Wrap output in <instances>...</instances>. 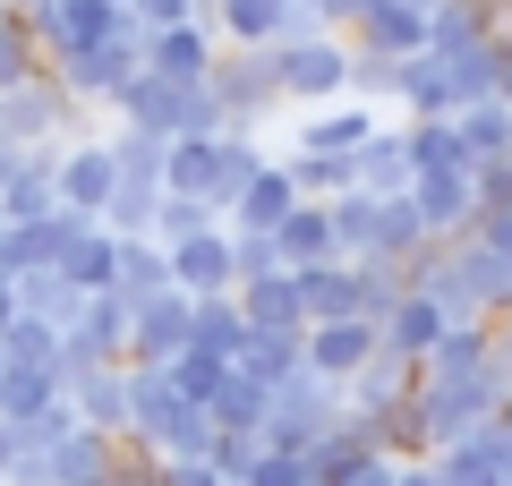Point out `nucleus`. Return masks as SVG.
<instances>
[{"mask_svg": "<svg viewBox=\"0 0 512 486\" xmlns=\"http://www.w3.org/2000/svg\"><path fill=\"white\" fill-rule=\"evenodd\" d=\"M239 342H248V316H239V299H188V350H214V359H231Z\"/></svg>", "mask_w": 512, "mask_h": 486, "instance_id": "obj_15", "label": "nucleus"}, {"mask_svg": "<svg viewBox=\"0 0 512 486\" xmlns=\"http://www.w3.org/2000/svg\"><path fill=\"white\" fill-rule=\"evenodd\" d=\"M52 401H60L52 367H0V418H9V427H35Z\"/></svg>", "mask_w": 512, "mask_h": 486, "instance_id": "obj_14", "label": "nucleus"}, {"mask_svg": "<svg viewBox=\"0 0 512 486\" xmlns=\"http://www.w3.org/2000/svg\"><path fill=\"white\" fill-rule=\"evenodd\" d=\"M0 137L18 145V154H43V145H77V103L52 86V77H35V86L0 94Z\"/></svg>", "mask_w": 512, "mask_h": 486, "instance_id": "obj_1", "label": "nucleus"}, {"mask_svg": "<svg viewBox=\"0 0 512 486\" xmlns=\"http://www.w3.org/2000/svg\"><path fill=\"white\" fill-rule=\"evenodd\" d=\"M111 188H120V171H111V154H103V137H77V145H60V162H52V197L69 205V214H86V222H103V205H111Z\"/></svg>", "mask_w": 512, "mask_h": 486, "instance_id": "obj_2", "label": "nucleus"}, {"mask_svg": "<svg viewBox=\"0 0 512 486\" xmlns=\"http://www.w3.org/2000/svg\"><path fill=\"white\" fill-rule=\"evenodd\" d=\"M188 350V299L180 290H154V299L128 307V367H171Z\"/></svg>", "mask_w": 512, "mask_h": 486, "instance_id": "obj_3", "label": "nucleus"}, {"mask_svg": "<svg viewBox=\"0 0 512 486\" xmlns=\"http://www.w3.org/2000/svg\"><path fill=\"white\" fill-rule=\"evenodd\" d=\"M163 376H171V393H180V401H197V410H205V401L222 393V376H231V359H214V350H180Z\"/></svg>", "mask_w": 512, "mask_h": 486, "instance_id": "obj_20", "label": "nucleus"}, {"mask_svg": "<svg viewBox=\"0 0 512 486\" xmlns=\"http://www.w3.org/2000/svg\"><path fill=\"white\" fill-rule=\"evenodd\" d=\"M367 137H376V128H367V111H316L308 137H299V154H359Z\"/></svg>", "mask_w": 512, "mask_h": 486, "instance_id": "obj_19", "label": "nucleus"}, {"mask_svg": "<svg viewBox=\"0 0 512 486\" xmlns=\"http://www.w3.org/2000/svg\"><path fill=\"white\" fill-rule=\"evenodd\" d=\"M299 205V188H291V171L282 162H265L248 188H239V205H231V231H282V214Z\"/></svg>", "mask_w": 512, "mask_h": 486, "instance_id": "obj_9", "label": "nucleus"}, {"mask_svg": "<svg viewBox=\"0 0 512 486\" xmlns=\"http://www.w3.org/2000/svg\"><path fill=\"white\" fill-rule=\"evenodd\" d=\"M154 290H171V265L154 239H120V256H111V299H154Z\"/></svg>", "mask_w": 512, "mask_h": 486, "instance_id": "obj_13", "label": "nucleus"}, {"mask_svg": "<svg viewBox=\"0 0 512 486\" xmlns=\"http://www.w3.org/2000/svg\"><path fill=\"white\" fill-rule=\"evenodd\" d=\"M43 77V52H35V35H26L18 18L0 26V94H18V86H35Z\"/></svg>", "mask_w": 512, "mask_h": 486, "instance_id": "obj_22", "label": "nucleus"}, {"mask_svg": "<svg viewBox=\"0 0 512 486\" xmlns=\"http://www.w3.org/2000/svg\"><path fill=\"white\" fill-rule=\"evenodd\" d=\"M9 316H18V290H9V282H0V333H9Z\"/></svg>", "mask_w": 512, "mask_h": 486, "instance_id": "obj_28", "label": "nucleus"}, {"mask_svg": "<svg viewBox=\"0 0 512 486\" xmlns=\"http://www.w3.org/2000/svg\"><path fill=\"white\" fill-rule=\"evenodd\" d=\"M0 9H35V0H0Z\"/></svg>", "mask_w": 512, "mask_h": 486, "instance_id": "obj_29", "label": "nucleus"}, {"mask_svg": "<svg viewBox=\"0 0 512 486\" xmlns=\"http://www.w3.org/2000/svg\"><path fill=\"white\" fill-rule=\"evenodd\" d=\"M52 162H60V145H43V154H26L18 171H9V188H0V222H43L52 214Z\"/></svg>", "mask_w": 512, "mask_h": 486, "instance_id": "obj_10", "label": "nucleus"}, {"mask_svg": "<svg viewBox=\"0 0 512 486\" xmlns=\"http://www.w3.org/2000/svg\"><path fill=\"white\" fill-rule=\"evenodd\" d=\"M367 359H376V324H367V316L308 324V333H299V367H308V376H325V384H350Z\"/></svg>", "mask_w": 512, "mask_h": 486, "instance_id": "obj_4", "label": "nucleus"}, {"mask_svg": "<svg viewBox=\"0 0 512 486\" xmlns=\"http://www.w3.org/2000/svg\"><path fill=\"white\" fill-rule=\"evenodd\" d=\"M9 469H18V427L0 418V486H9Z\"/></svg>", "mask_w": 512, "mask_h": 486, "instance_id": "obj_26", "label": "nucleus"}, {"mask_svg": "<svg viewBox=\"0 0 512 486\" xmlns=\"http://www.w3.org/2000/svg\"><path fill=\"white\" fill-rule=\"evenodd\" d=\"M103 154H111V171L120 180H137V188H163V162H171V137H154V128H111L103 137Z\"/></svg>", "mask_w": 512, "mask_h": 486, "instance_id": "obj_12", "label": "nucleus"}, {"mask_svg": "<svg viewBox=\"0 0 512 486\" xmlns=\"http://www.w3.org/2000/svg\"><path fill=\"white\" fill-rule=\"evenodd\" d=\"M146 69L171 77V86H205V69H214L205 26H163V35H146Z\"/></svg>", "mask_w": 512, "mask_h": 486, "instance_id": "obj_8", "label": "nucleus"}, {"mask_svg": "<svg viewBox=\"0 0 512 486\" xmlns=\"http://www.w3.org/2000/svg\"><path fill=\"white\" fill-rule=\"evenodd\" d=\"M154 486H222L214 461H154Z\"/></svg>", "mask_w": 512, "mask_h": 486, "instance_id": "obj_25", "label": "nucleus"}, {"mask_svg": "<svg viewBox=\"0 0 512 486\" xmlns=\"http://www.w3.org/2000/svg\"><path fill=\"white\" fill-rule=\"evenodd\" d=\"M111 256H120V239H111L103 222H86V231L69 239V256H60V282H77L94 299V290H111Z\"/></svg>", "mask_w": 512, "mask_h": 486, "instance_id": "obj_16", "label": "nucleus"}, {"mask_svg": "<svg viewBox=\"0 0 512 486\" xmlns=\"http://www.w3.org/2000/svg\"><path fill=\"white\" fill-rule=\"evenodd\" d=\"M308 486H316V478H308Z\"/></svg>", "mask_w": 512, "mask_h": 486, "instance_id": "obj_31", "label": "nucleus"}, {"mask_svg": "<svg viewBox=\"0 0 512 486\" xmlns=\"http://www.w3.org/2000/svg\"><path fill=\"white\" fill-rule=\"evenodd\" d=\"M163 265H171V290H180V299H231V290H239V273H231V231L180 239V248H163Z\"/></svg>", "mask_w": 512, "mask_h": 486, "instance_id": "obj_5", "label": "nucleus"}, {"mask_svg": "<svg viewBox=\"0 0 512 486\" xmlns=\"http://www.w3.org/2000/svg\"><path fill=\"white\" fill-rule=\"evenodd\" d=\"M69 410H77V427H94V435H128V367H94V376H77L69 384Z\"/></svg>", "mask_w": 512, "mask_h": 486, "instance_id": "obj_7", "label": "nucleus"}, {"mask_svg": "<svg viewBox=\"0 0 512 486\" xmlns=\"http://www.w3.org/2000/svg\"><path fill=\"white\" fill-rule=\"evenodd\" d=\"M342 77H350V60L333 52V43L299 35V43H282V52H274V94H333Z\"/></svg>", "mask_w": 512, "mask_h": 486, "instance_id": "obj_6", "label": "nucleus"}, {"mask_svg": "<svg viewBox=\"0 0 512 486\" xmlns=\"http://www.w3.org/2000/svg\"><path fill=\"white\" fill-rule=\"evenodd\" d=\"M18 162H26V154H18L9 137H0V188H9V171H18Z\"/></svg>", "mask_w": 512, "mask_h": 486, "instance_id": "obj_27", "label": "nucleus"}, {"mask_svg": "<svg viewBox=\"0 0 512 486\" xmlns=\"http://www.w3.org/2000/svg\"><path fill=\"white\" fill-rule=\"evenodd\" d=\"M0 367H52V376H60V333H52L43 316H26V307H18V316H9V333H0Z\"/></svg>", "mask_w": 512, "mask_h": 486, "instance_id": "obj_18", "label": "nucleus"}, {"mask_svg": "<svg viewBox=\"0 0 512 486\" xmlns=\"http://www.w3.org/2000/svg\"><path fill=\"white\" fill-rule=\"evenodd\" d=\"M239 486H308V461H299V452H256Z\"/></svg>", "mask_w": 512, "mask_h": 486, "instance_id": "obj_24", "label": "nucleus"}, {"mask_svg": "<svg viewBox=\"0 0 512 486\" xmlns=\"http://www.w3.org/2000/svg\"><path fill=\"white\" fill-rule=\"evenodd\" d=\"M9 290H18V307H26V316H43L52 333H69V324H77V307H86V290H77V282H60V273H26V282H9Z\"/></svg>", "mask_w": 512, "mask_h": 486, "instance_id": "obj_17", "label": "nucleus"}, {"mask_svg": "<svg viewBox=\"0 0 512 486\" xmlns=\"http://www.w3.org/2000/svg\"><path fill=\"white\" fill-rule=\"evenodd\" d=\"M197 231H222V214H205V205L197 197H171V188H163V205H154V248H180V239H197Z\"/></svg>", "mask_w": 512, "mask_h": 486, "instance_id": "obj_21", "label": "nucleus"}, {"mask_svg": "<svg viewBox=\"0 0 512 486\" xmlns=\"http://www.w3.org/2000/svg\"><path fill=\"white\" fill-rule=\"evenodd\" d=\"M9 18H18V9H0V26H9Z\"/></svg>", "mask_w": 512, "mask_h": 486, "instance_id": "obj_30", "label": "nucleus"}, {"mask_svg": "<svg viewBox=\"0 0 512 486\" xmlns=\"http://www.w3.org/2000/svg\"><path fill=\"white\" fill-rule=\"evenodd\" d=\"M274 248H282V273H299V265H333V222H325V205H291L282 214V231H274Z\"/></svg>", "mask_w": 512, "mask_h": 486, "instance_id": "obj_11", "label": "nucleus"}, {"mask_svg": "<svg viewBox=\"0 0 512 486\" xmlns=\"http://www.w3.org/2000/svg\"><path fill=\"white\" fill-rule=\"evenodd\" d=\"M222 26H231L239 43H274L282 35V9H274V0H222Z\"/></svg>", "mask_w": 512, "mask_h": 486, "instance_id": "obj_23", "label": "nucleus"}]
</instances>
